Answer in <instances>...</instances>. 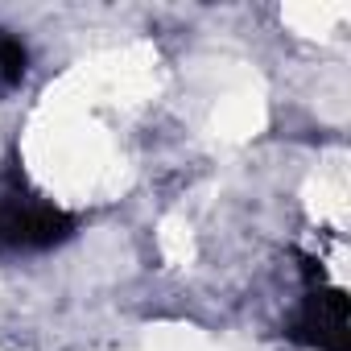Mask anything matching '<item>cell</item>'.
<instances>
[{
	"mask_svg": "<svg viewBox=\"0 0 351 351\" xmlns=\"http://www.w3.org/2000/svg\"><path fill=\"white\" fill-rule=\"evenodd\" d=\"M75 232V219L34 195L21 173L0 178V248H50Z\"/></svg>",
	"mask_w": 351,
	"mask_h": 351,
	"instance_id": "6da1fadb",
	"label": "cell"
},
{
	"mask_svg": "<svg viewBox=\"0 0 351 351\" xmlns=\"http://www.w3.org/2000/svg\"><path fill=\"white\" fill-rule=\"evenodd\" d=\"M298 343H310L318 351H347V298L339 289H310L306 306L289 330Z\"/></svg>",
	"mask_w": 351,
	"mask_h": 351,
	"instance_id": "7a4b0ae2",
	"label": "cell"
}]
</instances>
